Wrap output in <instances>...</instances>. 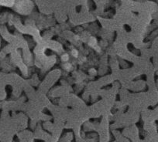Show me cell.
Returning a JSON list of instances; mask_svg holds the SVG:
<instances>
[{"mask_svg": "<svg viewBox=\"0 0 158 142\" xmlns=\"http://www.w3.org/2000/svg\"><path fill=\"white\" fill-rule=\"evenodd\" d=\"M17 9L16 10L21 13H28L29 12L31 11L32 5L30 1L29 0H21L20 2L16 3Z\"/></svg>", "mask_w": 158, "mask_h": 142, "instance_id": "6da1fadb", "label": "cell"}, {"mask_svg": "<svg viewBox=\"0 0 158 142\" xmlns=\"http://www.w3.org/2000/svg\"><path fill=\"white\" fill-rule=\"evenodd\" d=\"M16 0H0V6L6 7H12L15 5Z\"/></svg>", "mask_w": 158, "mask_h": 142, "instance_id": "7a4b0ae2", "label": "cell"}, {"mask_svg": "<svg viewBox=\"0 0 158 142\" xmlns=\"http://www.w3.org/2000/svg\"><path fill=\"white\" fill-rule=\"evenodd\" d=\"M61 59H62V60H63V61L68 62V60H69V56H68V54H64V55L62 56Z\"/></svg>", "mask_w": 158, "mask_h": 142, "instance_id": "3957f363", "label": "cell"}, {"mask_svg": "<svg viewBox=\"0 0 158 142\" xmlns=\"http://www.w3.org/2000/svg\"><path fill=\"white\" fill-rule=\"evenodd\" d=\"M71 54H72L73 57H78V52H77V50H76V49H73V50L71 51Z\"/></svg>", "mask_w": 158, "mask_h": 142, "instance_id": "277c9868", "label": "cell"}, {"mask_svg": "<svg viewBox=\"0 0 158 142\" xmlns=\"http://www.w3.org/2000/svg\"><path fill=\"white\" fill-rule=\"evenodd\" d=\"M64 66L65 69H67V70H70L71 69V65L70 63H65Z\"/></svg>", "mask_w": 158, "mask_h": 142, "instance_id": "5b68a950", "label": "cell"}]
</instances>
